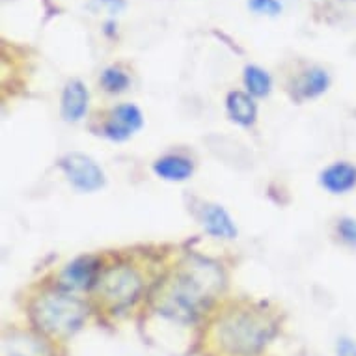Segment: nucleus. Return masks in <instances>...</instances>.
<instances>
[{"label":"nucleus","mask_w":356,"mask_h":356,"mask_svg":"<svg viewBox=\"0 0 356 356\" xmlns=\"http://www.w3.org/2000/svg\"><path fill=\"white\" fill-rule=\"evenodd\" d=\"M220 287L222 273L215 263L188 257L164 278L153 304L164 316L188 323L202 314Z\"/></svg>","instance_id":"nucleus-1"},{"label":"nucleus","mask_w":356,"mask_h":356,"mask_svg":"<svg viewBox=\"0 0 356 356\" xmlns=\"http://www.w3.org/2000/svg\"><path fill=\"white\" fill-rule=\"evenodd\" d=\"M275 319L259 308H239L220 317L216 339L232 355H252L267 343L275 334Z\"/></svg>","instance_id":"nucleus-2"},{"label":"nucleus","mask_w":356,"mask_h":356,"mask_svg":"<svg viewBox=\"0 0 356 356\" xmlns=\"http://www.w3.org/2000/svg\"><path fill=\"white\" fill-rule=\"evenodd\" d=\"M88 309L82 300L67 291H53L41 295L32 304V317L43 332L67 338L84 325Z\"/></svg>","instance_id":"nucleus-3"},{"label":"nucleus","mask_w":356,"mask_h":356,"mask_svg":"<svg viewBox=\"0 0 356 356\" xmlns=\"http://www.w3.org/2000/svg\"><path fill=\"white\" fill-rule=\"evenodd\" d=\"M142 286H144V282L135 267L116 265V267H111L101 273L95 289L106 306L120 309L127 308L135 302L140 295Z\"/></svg>","instance_id":"nucleus-4"},{"label":"nucleus","mask_w":356,"mask_h":356,"mask_svg":"<svg viewBox=\"0 0 356 356\" xmlns=\"http://www.w3.org/2000/svg\"><path fill=\"white\" fill-rule=\"evenodd\" d=\"M60 168L64 170L71 185L82 193H95L105 185V174L101 166L84 153H67L60 161Z\"/></svg>","instance_id":"nucleus-5"},{"label":"nucleus","mask_w":356,"mask_h":356,"mask_svg":"<svg viewBox=\"0 0 356 356\" xmlns=\"http://www.w3.org/2000/svg\"><path fill=\"white\" fill-rule=\"evenodd\" d=\"M142 125H144V116L140 108L133 103H123L108 111L101 131L106 138L123 142L135 135L136 131H140Z\"/></svg>","instance_id":"nucleus-6"},{"label":"nucleus","mask_w":356,"mask_h":356,"mask_svg":"<svg viewBox=\"0 0 356 356\" xmlns=\"http://www.w3.org/2000/svg\"><path fill=\"white\" fill-rule=\"evenodd\" d=\"M99 275V261L94 256H81L65 265L60 273L58 284L62 291H84L95 287Z\"/></svg>","instance_id":"nucleus-7"},{"label":"nucleus","mask_w":356,"mask_h":356,"mask_svg":"<svg viewBox=\"0 0 356 356\" xmlns=\"http://www.w3.org/2000/svg\"><path fill=\"white\" fill-rule=\"evenodd\" d=\"M321 187L330 194H347L356 188V166L349 161H338L323 170L319 175Z\"/></svg>","instance_id":"nucleus-8"},{"label":"nucleus","mask_w":356,"mask_h":356,"mask_svg":"<svg viewBox=\"0 0 356 356\" xmlns=\"http://www.w3.org/2000/svg\"><path fill=\"white\" fill-rule=\"evenodd\" d=\"M60 108L65 122H81L84 118L88 108V90L79 79H73L65 84Z\"/></svg>","instance_id":"nucleus-9"},{"label":"nucleus","mask_w":356,"mask_h":356,"mask_svg":"<svg viewBox=\"0 0 356 356\" xmlns=\"http://www.w3.org/2000/svg\"><path fill=\"white\" fill-rule=\"evenodd\" d=\"M226 111L232 122L239 123L243 127H250L257 120V105L254 97L245 92H229L226 99Z\"/></svg>","instance_id":"nucleus-10"},{"label":"nucleus","mask_w":356,"mask_h":356,"mask_svg":"<svg viewBox=\"0 0 356 356\" xmlns=\"http://www.w3.org/2000/svg\"><path fill=\"white\" fill-rule=\"evenodd\" d=\"M153 172L164 181H187L193 175L194 164L191 159L181 155H166L155 161Z\"/></svg>","instance_id":"nucleus-11"},{"label":"nucleus","mask_w":356,"mask_h":356,"mask_svg":"<svg viewBox=\"0 0 356 356\" xmlns=\"http://www.w3.org/2000/svg\"><path fill=\"white\" fill-rule=\"evenodd\" d=\"M328 86H330V75L327 71L321 67H312L298 76V81L295 82V92L298 99H314L325 94Z\"/></svg>","instance_id":"nucleus-12"},{"label":"nucleus","mask_w":356,"mask_h":356,"mask_svg":"<svg viewBox=\"0 0 356 356\" xmlns=\"http://www.w3.org/2000/svg\"><path fill=\"white\" fill-rule=\"evenodd\" d=\"M204 228L207 229V234L218 237V239H235L237 237V228H235L232 216L220 205H209L204 211Z\"/></svg>","instance_id":"nucleus-13"},{"label":"nucleus","mask_w":356,"mask_h":356,"mask_svg":"<svg viewBox=\"0 0 356 356\" xmlns=\"http://www.w3.org/2000/svg\"><path fill=\"white\" fill-rule=\"evenodd\" d=\"M245 86L252 97H267L273 90V79L265 70L257 65H246L243 75Z\"/></svg>","instance_id":"nucleus-14"},{"label":"nucleus","mask_w":356,"mask_h":356,"mask_svg":"<svg viewBox=\"0 0 356 356\" xmlns=\"http://www.w3.org/2000/svg\"><path fill=\"white\" fill-rule=\"evenodd\" d=\"M99 82L101 86H103V90L108 92V94H122V92L127 90L129 84H131V79H129V75L125 71L116 67V65H112V67H106V70L101 73Z\"/></svg>","instance_id":"nucleus-15"},{"label":"nucleus","mask_w":356,"mask_h":356,"mask_svg":"<svg viewBox=\"0 0 356 356\" xmlns=\"http://www.w3.org/2000/svg\"><path fill=\"white\" fill-rule=\"evenodd\" d=\"M336 234L341 239V243H345L350 248H356V218H353V216L339 218L338 224H336Z\"/></svg>","instance_id":"nucleus-16"},{"label":"nucleus","mask_w":356,"mask_h":356,"mask_svg":"<svg viewBox=\"0 0 356 356\" xmlns=\"http://www.w3.org/2000/svg\"><path fill=\"white\" fill-rule=\"evenodd\" d=\"M248 8L259 15H278L282 12L280 0H248Z\"/></svg>","instance_id":"nucleus-17"},{"label":"nucleus","mask_w":356,"mask_h":356,"mask_svg":"<svg viewBox=\"0 0 356 356\" xmlns=\"http://www.w3.org/2000/svg\"><path fill=\"white\" fill-rule=\"evenodd\" d=\"M336 356H356V341L349 336H341L336 343Z\"/></svg>","instance_id":"nucleus-18"}]
</instances>
